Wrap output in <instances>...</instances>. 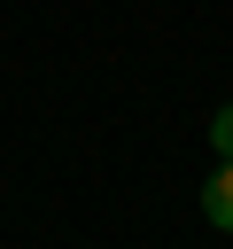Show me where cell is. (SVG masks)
I'll return each mask as SVG.
<instances>
[{
	"label": "cell",
	"mask_w": 233,
	"mask_h": 249,
	"mask_svg": "<svg viewBox=\"0 0 233 249\" xmlns=\"http://www.w3.org/2000/svg\"><path fill=\"white\" fill-rule=\"evenodd\" d=\"M210 148H217V163H233V101L210 117Z\"/></svg>",
	"instance_id": "2"
},
{
	"label": "cell",
	"mask_w": 233,
	"mask_h": 249,
	"mask_svg": "<svg viewBox=\"0 0 233 249\" xmlns=\"http://www.w3.org/2000/svg\"><path fill=\"white\" fill-rule=\"evenodd\" d=\"M202 218H210L217 233H233V163H217V171L202 179Z\"/></svg>",
	"instance_id": "1"
}]
</instances>
